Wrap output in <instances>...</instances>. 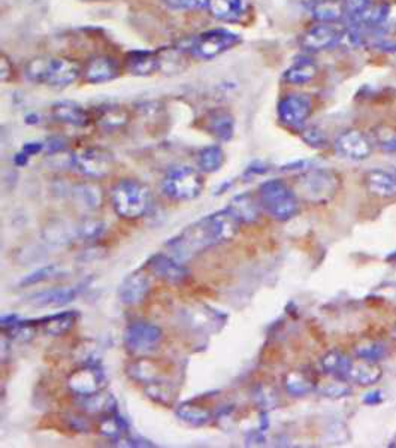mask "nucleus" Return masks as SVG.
<instances>
[{"instance_id":"obj_1","label":"nucleus","mask_w":396,"mask_h":448,"mask_svg":"<svg viewBox=\"0 0 396 448\" xmlns=\"http://www.w3.org/2000/svg\"><path fill=\"white\" fill-rule=\"evenodd\" d=\"M241 224L235 214L226 208L190 224L180 235L167 242V248L173 259L184 263L202 251L234 239Z\"/></svg>"},{"instance_id":"obj_2","label":"nucleus","mask_w":396,"mask_h":448,"mask_svg":"<svg viewBox=\"0 0 396 448\" xmlns=\"http://www.w3.org/2000/svg\"><path fill=\"white\" fill-rule=\"evenodd\" d=\"M26 77L29 81L64 88L75 82L82 73L79 64L66 57H36L26 64Z\"/></svg>"},{"instance_id":"obj_3","label":"nucleus","mask_w":396,"mask_h":448,"mask_svg":"<svg viewBox=\"0 0 396 448\" xmlns=\"http://www.w3.org/2000/svg\"><path fill=\"white\" fill-rule=\"evenodd\" d=\"M259 203L270 217L289 221L299 212L298 196L281 180L265 181L259 187Z\"/></svg>"},{"instance_id":"obj_4","label":"nucleus","mask_w":396,"mask_h":448,"mask_svg":"<svg viewBox=\"0 0 396 448\" xmlns=\"http://www.w3.org/2000/svg\"><path fill=\"white\" fill-rule=\"evenodd\" d=\"M114 211L120 217L136 220L149 211L151 205V194L149 187L136 180H122L115 184L111 193Z\"/></svg>"},{"instance_id":"obj_5","label":"nucleus","mask_w":396,"mask_h":448,"mask_svg":"<svg viewBox=\"0 0 396 448\" xmlns=\"http://www.w3.org/2000/svg\"><path fill=\"white\" fill-rule=\"evenodd\" d=\"M163 193L173 200H193L204 190V178L190 166H177L168 171L163 180Z\"/></svg>"},{"instance_id":"obj_6","label":"nucleus","mask_w":396,"mask_h":448,"mask_svg":"<svg viewBox=\"0 0 396 448\" xmlns=\"http://www.w3.org/2000/svg\"><path fill=\"white\" fill-rule=\"evenodd\" d=\"M239 41H241V36L234 32L226 29H213L198 35L191 41L189 50L193 57L208 62L234 48Z\"/></svg>"},{"instance_id":"obj_7","label":"nucleus","mask_w":396,"mask_h":448,"mask_svg":"<svg viewBox=\"0 0 396 448\" xmlns=\"http://www.w3.org/2000/svg\"><path fill=\"white\" fill-rule=\"evenodd\" d=\"M298 190L302 198L308 202L325 203L335 196L338 190V178L330 171H310L299 178Z\"/></svg>"},{"instance_id":"obj_8","label":"nucleus","mask_w":396,"mask_h":448,"mask_svg":"<svg viewBox=\"0 0 396 448\" xmlns=\"http://www.w3.org/2000/svg\"><path fill=\"white\" fill-rule=\"evenodd\" d=\"M72 166L90 180H100L114 169V157L106 149L90 147L79 149L70 158Z\"/></svg>"},{"instance_id":"obj_9","label":"nucleus","mask_w":396,"mask_h":448,"mask_svg":"<svg viewBox=\"0 0 396 448\" xmlns=\"http://www.w3.org/2000/svg\"><path fill=\"white\" fill-rule=\"evenodd\" d=\"M163 339V332L153 323L135 321L124 330V345L127 351L135 356H145L159 347Z\"/></svg>"},{"instance_id":"obj_10","label":"nucleus","mask_w":396,"mask_h":448,"mask_svg":"<svg viewBox=\"0 0 396 448\" xmlns=\"http://www.w3.org/2000/svg\"><path fill=\"white\" fill-rule=\"evenodd\" d=\"M106 384V377L96 363H86L73 371L68 378V387L73 395L82 398L102 391Z\"/></svg>"},{"instance_id":"obj_11","label":"nucleus","mask_w":396,"mask_h":448,"mask_svg":"<svg viewBox=\"0 0 396 448\" xmlns=\"http://www.w3.org/2000/svg\"><path fill=\"white\" fill-rule=\"evenodd\" d=\"M312 104L307 95H287L279 102L277 114L279 120L284 126L294 130H301L305 126L308 117L311 115Z\"/></svg>"},{"instance_id":"obj_12","label":"nucleus","mask_w":396,"mask_h":448,"mask_svg":"<svg viewBox=\"0 0 396 448\" xmlns=\"http://www.w3.org/2000/svg\"><path fill=\"white\" fill-rule=\"evenodd\" d=\"M373 145L374 144L371 141V138L356 129L346 130V132L341 133L335 141L337 153L341 157L355 162L366 160V158L373 153Z\"/></svg>"},{"instance_id":"obj_13","label":"nucleus","mask_w":396,"mask_h":448,"mask_svg":"<svg viewBox=\"0 0 396 448\" xmlns=\"http://www.w3.org/2000/svg\"><path fill=\"white\" fill-rule=\"evenodd\" d=\"M341 39H343V32L334 24L319 23L302 35L301 46L308 53H320L339 45Z\"/></svg>"},{"instance_id":"obj_14","label":"nucleus","mask_w":396,"mask_h":448,"mask_svg":"<svg viewBox=\"0 0 396 448\" xmlns=\"http://www.w3.org/2000/svg\"><path fill=\"white\" fill-rule=\"evenodd\" d=\"M208 9L218 21L241 24L252 14V0H211Z\"/></svg>"},{"instance_id":"obj_15","label":"nucleus","mask_w":396,"mask_h":448,"mask_svg":"<svg viewBox=\"0 0 396 448\" xmlns=\"http://www.w3.org/2000/svg\"><path fill=\"white\" fill-rule=\"evenodd\" d=\"M147 266L155 277L171 284H180L189 277L187 268L171 254H154Z\"/></svg>"},{"instance_id":"obj_16","label":"nucleus","mask_w":396,"mask_h":448,"mask_svg":"<svg viewBox=\"0 0 396 448\" xmlns=\"http://www.w3.org/2000/svg\"><path fill=\"white\" fill-rule=\"evenodd\" d=\"M383 375L381 366L377 362H370L365 359H350L347 371L344 373V381L357 384L361 387L374 386Z\"/></svg>"},{"instance_id":"obj_17","label":"nucleus","mask_w":396,"mask_h":448,"mask_svg":"<svg viewBox=\"0 0 396 448\" xmlns=\"http://www.w3.org/2000/svg\"><path fill=\"white\" fill-rule=\"evenodd\" d=\"M120 68L109 55H96L82 68V78L88 84H104L118 77Z\"/></svg>"},{"instance_id":"obj_18","label":"nucleus","mask_w":396,"mask_h":448,"mask_svg":"<svg viewBox=\"0 0 396 448\" xmlns=\"http://www.w3.org/2000/svg\"><path fill=\"white\" fill-rule=\"evenodd\" d=\"M150 290V279L149 275H145L141 270L127 275L124 281L120 284L117 296L120 302L124 305H138L141 304L147 293Z\"/></svg>"},{"instance_id":"obj_19","label":"nucleus","mask_w":396,"mask_h":448,"mask_svg":"<svg viewBox=\"0 0 396 448\" xmlns=\"http://www.w3.org/2000/svg\"><path fill=\"white\" fill-rule=\"evenodd\" d=\"M368 193L379 199L396 198V175L384 169H373L365 175Z\"/></svg>"},{"instance_id":"obj_20","label":"nucleus","mask_w":396,"mask_h":448,"mask_svg":"<svg viewBox=\"0 0 396 448\" xmlns=\"http://www.w3.org/2000/svg\"><path fill=\"white\" fill-rule=\"evenodd\" d=\"M51 114L60 123L75 127H86L90 123L88 111L72 100H62L54 104L51 108Z\"/></svg>"},{"instance_id":"obj_21","label":"nucleus","mask_w":396,"mask_h":448,"mask_svg":"<svg viewBox=\"0 0 396 448\" xmlns=\"http://www.w3.org/2000/svg\"><path fill=\"white\" fill-rule=\"evenodd\" d=\"M78 319V312L75 311H64V312H59V314H51L44 317V319L39 320H23L21 319V324L23 326H36V324H41L42 329L45 333H48L51 336H60L63 333H66L75 320Z\"/></svg>"},{"instance_id":"obj_22","label":"nucleus","mask_w":396,"mask_h":448,"mask_svg":"<svg viewBox=\"0 0 396 448\" xmlns=\"http://www.w3.org/2000/svg\"><path fill=\"white\" fill-rule=\"evenodd\" d=\"M205 129L218 141L227 142L234 138L235 120L230 112L225 109H214L208 112V115L205 117Z\"/></svg>"},{"instance_id":"obj_23","label":"nucleus","mask_w":396,"mask_h":448,"mask_svg":"<svg viewBox=\"0 0 396 448\" xmlns=\"http://www.w3.org/2000/svg\"><path fill=\"white\" fill-rule=\"evenodd\" d=\"M126 69L136 77H149L160 69V59L153 51H132L126 55Z\"/></svg>"},{"instance_id":"obj_24","label":"nucleus","mask_w":396,"mask_h":448,"mask_svg":"<svg viewBox=\"0 0 396 448\" xmlns=\"http://www.w3.org/2000/svg\"><path fill=\"white\" fill-rule=\"evenodd\" d=\"M78 405L82 411L90 416H109L118 413V404L115 398L106 391H97L95 395L82 396L78 400Z\"/></svg>"},{"instance_id":"obj_25","label":"nucleus","mask_w":396,"mask_h":448,"mask_svg":"<svg viewBox=\"0 0 396 448\" xmlns=\"http://www.w3.org/2000/svg\"><path fill=\"white\" fill-rule=\"evenodd\" d=\"M319 68L314 60L310 57H299L284 71L283 80L292 86H303L317 77Z\"/></svg>"},{"instance_id":"obj_26","label":"nucleus","mask_w":396,"mask_h":448,"mask_svg":"<svg viewBox=\"0 0 396 448\" xmlns=\"http://www.w3.org/2000/svg\"><path fill=\"white\" fill-rule=\"evenodd\" d=\"M79 293L77 287H63V288H50V290L41 292L32 297V304L39 308H59L75 301Z\"/></svg>"},{"instance_id":"obj_27","label":"nucleus","mask_w":396,"mask_h":448,"mask_svg":"<svg viewBox=\"0 0 396 448\" xmlns=\"http://www.w3.org/2000/svg\"><path fill=\"white\" fill-rule=\"evenodd\" d=\"M311 15L319 23L334 24L346 17L343 0H314L311 5Z\"/></svg>"},{"instance_id":"obj_28","label":"nucleus","mask_w":396,"mask_h":448,"mask_svg":"<svg viewBox=\"0 0 396 448\" xmlns=\"http://www.w3.org/2000/svg\"><path fill=\"white\" fill-rule=\"evenodd\" d=\"M241 223H253L261 216V203L254 200L250 193L238 194L227 207Z\"/></svg>"},{"instance_id":"obj_29","label":"nucleus","mask_w":396,"mask_h":448,"mask_svg":"<svg viewBox=\"0 0 396 448\" xmlns=\"http://www.w3.org/2000/svg\"><path fill=\"white\" fill-rule=\"evenodd\" d=\"M73 200L82 209L96 211L102 207V192L97 185L91 183H82L72 189Z\"/></svg>"},{"instance_id":"obj_30","label":"nucleus","mask_w":396,"mask_h":448,"mask_svg":"<svg viewBox=\"0 0 396 448\" xmlns=\"http://www.w3.org/2000/svg\"><path fill=\"white\" fill-rule=\"evenodd\" d=\"M175 413H177L178 418L182 420L184 423L195 426V427L205 426L207 423L211 422V418H213V414H211L209 409L193 404V402L181 404Z\"/></svg>"},{"instance_id":"obj_31","label":"nucleus","mask_w":396,"mask_h":448,"mask_svg":"<svg viewBox=\"0 0 396 448\" xmlns=\"http://www.w3.org/2000/svg\"><path fill=\"white\" fill-rule=\"evenodd\" d=\"M348 363H350V357H347L346 354H343L338 350H332L321 357L320 366L321 371L328 373V375L334 377L339 381H344V373L347 371Z\"/></svg>"},{"instance_id":"obj_32","label":"nucleus","mask_w":396,"mask_h":448,"mask_svg":"<svg viewBox=\"0 0 396 448\" xmlns=\"http://www.w3.org/2000/svg\"><path fill=\"white\" fill-rule=\"evenodd\" d=\"M225 163V151L218 145H209L200 149L198 156V166L202 172L214 174L222 169Z\"/></svg>"},{"instance_id":"obj_33","label":"nucleus","mask_w":396,"mask_h":448,"mask_svg":"<svg viewBox=\"0 0 396 448\" xmlns=\"http://www.w3.org/2000/svg\"><path fill=\"white\" fill-rule=\"evenodd\" d=\"M285 390L293 396H303L314 390V382H312L311 378H308L302 371H292L289 375L285 377Z\"/></svg>"},{"instance_id":"obj_34","label":"nucleus","mask_w":396,"mask_h":448,"mask_svg":"<svg viewBox=\"0 0 396 448\" xmlns=\"http://www.w3.org/2000/svg\"><path fill=\"white\" fill-rule=\"evenodd\" d=\"M371 141L374 145L384 149V151H396V129L390 126H377L371 132Z\"/></svg>"},{"instance_id":"obj_35","label":"nucleus","mask_w":396,"mask_h":448,"mask_svg":"<svg viewBox=\"0 0 396 448\" xmlns=\"http://www.w3.org/2000/svg\"><path fill=\"white\" fill-rule=\"evenodd\" d=\"M355 354L359 359H365V360L379 363L381 359L386 357V354H388V347H386V345L381 342L368 341L365 344L357 345L355 350Z\"/></svg>"},{"instance_id":"obj_36","label":"nucleus","mask_w":396,"mask_h":448,"mask_svg":"<svg viewBox=\"0 0 396 448\" xmlns=\"http://www.w3.org/2000/svg\"><path fill=\"white\" fill-rule=\"evenodd\" d=\"M105 232V223L97 218L82 220L77 227V236L81 241H95L102 236Z\"/></svg>"},{"instance_id":"obj_37","label":"nucleus","mask_w":396,"mask_h":448,"mask_svg":"<svg viewBox=\"0 0 396 448\" xmlns=\"http://www.w3.org/2000/svg\"><path fill=\"white\" fill-rule=\"evenodd\" d=\"M59 272H60V268L56 266V265H50V266L41 268L38 270H35V272L26 275L21 279L20 286L26 287V286H33V284H39V283H44V281H48V279L56 278L59 275Z\"/></svg>"},{"instance_id":"obj_38","label":"nucleus","mask_w":396,"mask_h":448,"mask_svg":"<svg viewBox=\"0 0 396 448\" xmlns=\"http://www.w3.org/2000/svg\"><path fill=\"white\" fill-rule=\"evenodd\" d=\"M211 0H163V3L173 11H193V9L208 8Z\"/></svg>"},{"instance_id":"obj_39","label":"nucleus","mask_w":396,"mask_h":448,"mask_svg":"<svg viewBox=\"0 0 396 448\" xmlns=\"http://www.w3.org/2000/svg\"><path fill=\"white\" fill-rule=\"evenodd\" d=\"M147 395H149L153 400L163 405H169L171 404V398L172 395L169 393V390L167 387H163L160 384V381H153L150 384H147Z\"/></svg>"},{"instance_id":"obj_40","label":"nucleus","mask_w":396,"mask_h":448,"mask_svg":"<svg viewBox=\"0 0 396 448\" xmlns=\"http://www.w3.org/2000/svg\"><path fill=\"white\" fill-rule=\"evenodd\" d=\"M301 136L303 141H305L308 145L311 147H325L326 145V136L323 133V130H320L316 126H311V127H305V129H301Z\"/></svg>"},{"instance_id":"obj_41","label":"nucleus","mask_w":396,"mask_h":448,"mask_svg":"<svg viewBox=\"0 0 396 448\" xmlns=\"http://www.w3.org/2000/svg\"><path fill=\"white\" fill-rule=\"evenodd\" d=\"M346 15L350 18V21L355 20L359 15H362L368 8L373 5V0H343Z\"/></svg>"},{"instance_id":"obj_42","label":"nucleus","mask_w":396,"mask_h":448,"mask_svg":"<svg viewBox=\"0 0 396 448\" xmlns=\"http://www.w3.org/2000/svg\"><path fill=\"white\" fill-rule=\"evenodd\" d=\"M66 139H63L62 136H53L50 139H47L44 144V149H47L48 153L54 154V153H62L64 148H66Z\"/></svg>"},{"instance_id":"obj_43","label":"nucleus","mask_w":396,"mask_h":448,"mask_svg":"<svg viewBox=\"0 0 396 448\" xmlns=\"http://www.w3.org/2000/svg\"><path fill=\"white\" fill-rule=\"evenodd\" d=\"M346 381H341V382H332V384H329L323 393L326 396L330 398H337V396H346L348 393V389L344 386Z\"/></svg>"},{"instance_id":"obj_44","label":"nucleus","mask_w":396,"mask_h":448,"mask_svg":"<svg viewBox=\"0 0 396 448\" xmlns=\"http://www.w3.org/2000/svg\"><path fill=\"white\" fill-rule=\"evenodd\" d=\"M44 149V145L39 144V142H29V144H26L24 148H23V151L27 154V156H35V154H38L41 153Z\"/></svg>"},{"instance_id":"obj_45","label":"nucleus","mask_w":396,"mask_h":448,"mask_svg":"<svg viewBox=\"0 0 396 448\" xmlns=\"http://www.w3.org/2000/svg\"><path fill=\"white\" fill-rule=\"evenodd\" d=\"M8 59L5 55H2V81H6L9 77H11V66L8 68Z\"/></svg>"},{"instance_id":"obj_46","label":"nucleus","mask_w":396,"mask_h":448,"mask_svg":"<svg viewBox=\"0 0 396 448\" xmlns=\"http://www.w3.org/2000/svg\"><path fill=\"white\" fill-rule=\"evenodd\" d=\"M27 158H29V156H27L24 151L18 153V154L15 156V165H17V166H24V165L27 163Z\"/></svg>"},{"instance_id":"obj_47","label":"nucleus","mask_w":396,"mask_h":448,"mask_svg":"<svg viewBox=\"0 0 396 448\" xmlns=\"http://www.w3.org/2000/svg\"><path fill=\"white\" fill-rule=\"evenodd\" d=\"M392 59H393V63L396 64V46H395V50H392Z\"/></svg>"},{"instance_id":"obj_48","label":"nucleus","mask_w":396,"mask_h":448,"mask_svg":"<svg viewBox=\"0 0 396 448\" xmlns=\"http://www.w3.org/2000/svg\"><path fill=\"white\" fill-rule=\"evenodd\" d=\"M392 445H395V447H396V440H395V441H393V444H392Z\"/></svg>"}]
</instances>
